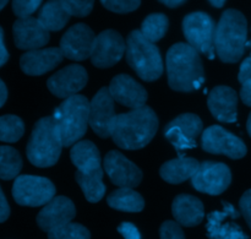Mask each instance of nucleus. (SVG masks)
Listing matches in <instances>:
<instances>
[{
	"instance_id": "5701e85b",
	"label": "nucleus",
	"mask_w": 251,
	"mask_h": 239,
	"mask_svg": "<svg viewBox=\"0 0 251 239\" xmlns=\"http://www.w3.org/2000/svg\"><path fill=\"white\" fill-rule=\"evenodd\" d=\"M176 222L185 227H194L202 222L205 217L203 204L196 196L180 194L173 200L172 205Z\"/></svg>"
},
{
	"instance_id": "9b49d317",
	"label": "nucleus",
	"mask_w": 251,
	"mask_h": 239,
	"mask_svg": "<svg viewBox=\"0 0 251 239\" xmlns=\"http://www.w3.org/2000/svg\"><path fill=\"white\" fill-rule=\"evenodd\" d=\"M232 182L229 167L221 162L205 161L191 178L194 189L208 195H220L228 189Z\"/></svg>"
},
{
	"instance_id": "2eb2a0df",
	"label": "nucleus",
	"mask_w": 251,
	"mask_h": 239,
	"mask_svg": "<svg viewBox=\"0 0 251 239\" xmlns=\"http://www.w3.org/2000/svg\"><path fill=\"white\" fill-rule=\"evenodd\" d=\"M115 117L114 100L108 87H102L90 102V127L98 136L107 139L112 136Z\"/></svg>"
},
{
	"instance_id": "6e6552de",
	"label": "nucleus",
	"mask_w": 251,
	"mask_h": 239,
	"mask_svg": "<svg viewBox=\"0 0 251 239\" xmlns=\"http://www.w3.org/2000/svg\"><path fill=\"white\" fill-rule=\"evenodd\" d=\"M12 196L21 206H46L55 198V186L48 178L24 174L15 179Z\"/></svg>"
},
{
	"instance_id": "09e8293b",
	"label": "nucleus",
	"mask_w": 251,
	"mask_h": 239,
	"mask_svg": "<svg viewBox=\"0 0 251 239\" xmlns=\"http://www.w3.org/2000/svg\"><path fill=\"white\" fill-rule=\"evenodd\" d=\"M249 46H251V41L248 42V43H247V47H249Z\"/></svg>"
},
{
	"instance_id": "f3484780",
	"label": "nucleus",
	"mask_w": 251,
	"mask_h": 239,
	"mask_svg": "<svg viewBox=\"0 0 251 239\" xmlns=\"http://www.w3.org/2000/svg\"><path fill=\"white\" fill-rule=\"evenodd\" d=\"M222 204V211H213L207 216V237L210 239H249L240 226L228 221V218H238L240 213L232 204L227 201H223Z\"/></svg>"
},
{
	"instance_id": "dca6fc26",
	"label": "nucleus",
	"mask_w": 251,
	"mask_h": 239,
	"mask_svg": "<svg viewBox=\"0 0 251 239\" xmlns=\"http://www.w3.org/2000/svg\"><path fill=\"white\" fill-rule=\"evenodd\" d=\"M87 80L86 69L78 64H71L50 76L47 81V86L54 96L66 100L77 95L87 85Z\"/></svg>"
},
{
	"instance_id": "4c0bfd02",
	"label": "nucleus",
	"mask_w": 251,
	"mask_h": 239,
	"mask_svg": "<svg viewBox=\"0 0 251 239\" xmlns=\"http://www.w3.org/2000/svg\"><path fill=\"white\" fill-rule=\"evenodd\" d=\"M118 232L124 237V239H141V235L136 226L130 222H123L118 227Z\"/></svg>"
},
{
	"instance_id": "c756f323",
	"label": "nucleus",
	"mask_w": 251,
	"mask_h": 239,
	"mask_svg": "<svg viewBox=\"0 0 251 239\" xmlns=\"http://www.w3.org/2000/svg\"><path fill=\"white\" fill-rule=\"evenodd\" d=\"M168 17L163 14H151L144 20L141 25L142 36L151 43H156L164 37L168 31Z\"/></svg>"
},
{
	"instance_id": "0eeeda50",
	"label": "nucleus",
	"mask_w": 251,
	"mask_h": 239,
	"mask_svg": "<svg viewBox=\"0 0 251 239\" xmlns=\"http://www.w3.org/2000/svg\"><path fill=\"white\" fill-rule=\"evenodd\" d=\"M183 32L189 46L199 54H206L208 59L215 58L216 26L212 17L206 12H191L183 20Z\"/></svg>"
},
{
	"instance_id": "bb28decb",
	"label": "nucleus",
	"mask_w": 251,
	"mask_h": 239,
	"mask_svg": "<svg viewBox=\"0 0 251 239\" xmlns=\"http://www.w3.org/2000/svg\"><path fill=\"white\" fill-rule=\"evenodd\" d=\"M70 20L63 1H48L43 5L38 15V21L47 31H60Z\"/></svg>"
},
{
	"instance_id": "20e7f679",
	"label": "nucleus",
	"mask_w": 251,
	"mask_h": 239,
	"mask_svg": "<svg viewBox=\"0 0 251 239\" xmlns=\"http://www.w3.org/2000/svg\"><path fill=\"white\" fill-rule=\"evenodd\" d=\"M63 147L60 130L54 118H41L34 124L27 144V159L39 168L51 167L58 162Z\"/></svg>"
},
{
	"instance_id": "72a5a7b5",
	"label": "nucleus",
	"mask_w": 251,
	"mask_h": 239,
	"mask_svg": "<svg viewBox=\"0 0 251 239\" xmlns=\"http://www.w3.org/2000/svg\"><path fill=\"white\" fill-rule=\"evenodd\" d=\"M41 4V0H15L12 1V11L19 19H26L31 17Z\"/></svg>"
},
{
	"instance_id": "58836bf2",
	"label": "nucleus",
	"mask_w": 251,
	"mask_h": 239,
	"mask_svg": "<svg viewBox=\"0 0 251 239\" xmlns=\"http://www.w3.org/2000/svg\"><path fill=\"white\" fill-rule=\"evenodd\" d=\"M238 80H239V82L242 83L251 80V56L245 59V60L242 63V65H240Z\"/></svg>"
},
{
	"instance_id": "4be33fe9",
	"label": "nucleus",
	"mask_w": 251,
	"mask_h": 239,
	"mask_svg": "<svg viewBox=\"0 0 251 239\" xmlns=\"http://www.w3.org/2000/svg\"><path fill=\"white\" fill-rule=\"evenodd\" d=\"M60 48H44L26 52L20 59V66L29 76H39L55 69L63 61Z\"/></svg>"
},
{
	"instance_id": "a211bd4d",
	"label": "nucleus",
	"mask_w": 251,
	"mask_h": 239,
	"mask_svg": "<svg viewBox=\"0 0 251 239\" xmlns=\"http://www.w3.org/2000/svg\"><path fill=\"white\" fill-rule=\"evenodd\" d=\"M108 90L114 102L131 108V110L139 109L146 106V90L126 74H120L113 78Z\"/></svg>"
},
{
	"instance_id": "f257e3e1",
	"label": "nucleus",
	"mask_w": 251,
	"mask_h": 239,
	"mask_svg": "<svg viewBox=\"0 0 251 239\" xmlns=\"http://www.w3.org/2000/svg\"><path fill=\"white\" fill-rule=\"evenodd\" d=\"M158 130V118L147 106L122 113L113 122V141L124 150H140L149 145Z\"/></svg>"
},
{
	"instance_id": "4468645a",
	"label": "nucleus",
	"mask_w": 251,
	"mask_h": 239,
	"mask_svg": "<svg viewBox=\"0 0 251 239\" xmlns=\"http://www.w3.org/2000/svg\"><path fill=\"white\" fill-rule=\"evenodd\" d=\"M96 36L85 24H76L61 37L60 51L64 58L82 61L91 58Z\"/></svg>"
},
{
	"instance_id": "79ce46f5",
	"label": "nucleus",
	"mask_w": 251,
	"mask_h": 239,
	"mask_svg": "<svg viewBox=\"0 0 251 239\" xmlns=\"http://www.w3.org/2000/svg\"><path fill=\"white\" fill-rule=\"evenodd\" d=\"M9 60V52L4 43V31L0 27V68Z\"/></svg>"
},
{
	"instance_id": "f8f14e48",
	"label": "nucleus",
	"mask_w": 251,
	"mask_h": 239,
	"mask_svg": "<svg viewBox=\"0 0 251 239\" xmlns=\"http://www.w3.org/2000/svg\"><path fill=\"white\" fill-rule=\"evenodd\" d=\"M125 52L126 43L122 34L114 29H105L96 37L91 61L96 68H110L120 61Z\"/></svg>"
},
{
	"instance_id": "c9c22d12",
	"label": "nucleus",
	"mask_w": 251,
	"mask_h": 239,
	"mask_svg": "<svg viewBox=\"0 0 251 239\" xmlns=\"http://www.w3.org/2000/svg\"><path fill=\"white\" fill-rule=\"evenodd\" d=\"M161 239H185L180 225L176 221H166L159 228Z\"/></svg>"
},
{
	"instance_id": "7ed1b4c3",
	"label": "nucleus",
	"mask_w": 251,
	"mask_h": 239,
	"mask_svg": "<svg viewBox=\"0 0 251 239\" xmlns=\"http://www.w3.org/2000/svg\"><path fill=\"white\" fill-rule=\"evenodd\" d=\"M248 21L244 15L228 9L221 16L215 32V49L223 63H238L247 47Z\"/></svg>"
},
{
	"instance_id": "412c9836",
	"label": "nucleus",
	"mask_w": 251,
	"mask_h": 239,
	"mask_svg": "<svg viewBox=\"0 0 251 239\" xmlns=\"http://www.w3.org/2000/svg\"><path fill=\"white\" fill-rule=\"evenodd\" d=\"M207 106L211 114L221 123H234L238 118V95L232 87L217 86L210 92Z\"/></svg>"
},
{
	"instance_id": "de8ad7c7",
	"label": "nucleus",
	"mask_w": 251,
	"mask_h": 239,
	"mask_svg": "<svg viewBox=\"0 0 251 239\" xmlns=\"http://www.w3.org/2000/svg\"><path fill=\"white\" fill-rule=\"evenodd\" d=\"M6 4H7L6 0H0V11H1V10L4 9L5 5H6Z\"/></svg>"
},
{
	"instance_id": "37998d69",
	"label": "nucleus",
	"mask_w": 251,
	"mask_h": 239,
	"mask_svg": "<svg viewBox=\"0 0 251 239\" xmlns=\"http://www.w3.org/2000/svg\"><path fill=\"white\" fill-rule=\"evenodd\" d=\"M7 100V88L5 86L4 81L0 79V108L4 106V103L6 102Z\"/></svg>"
},
{
	"instance_id": "ddd939ff",
	"label": "nucleus",
	"mask_w": 251,
	"mask_h": 239,
	"mask_svg": "<svg viewBox=\"0 0 251 239\" xmlns=\"http://www.w3.org/2000/svg\"><path fill=\"white\" fill-rule=\"evenodd\" d=\"M108 177L119 188L134 189L142 181V172L135 163L118 151H109L103 159Z\"/></svg>"
},
{
	"instance_id": "f03ea898",
	"label": "nucleus",
	"mask_w": 251,
	"mask_h": 239,
	"mask_svg": "<svg viewBox=\"0 0 251 239\" xmlns=\"http://www.w3.org/2000/svg\"><path fill=\"white\" fill-rule=\"evenodd\" d=\"M167 74L171 88L178 92H193L205 82L200 54L188 43H176L169 48Z\"/></svg>"
},
{
	"instance_id": "b1692460",
	"label": "nucleus",
	"mask_w": 251,
	"mask_h": 239,
	"mask_svg": "<svg viewBox=\"0 0 251 239\" xmlns=\"http://www.w3.org/2000/svg\"><path fill=\"white\" fill-rule=\"evenodd\" d=\"M70 159L74 166L81 173H90L102 168V159L100 151L92 141L83 140L73 146L70 151Z\"/></svg>"
},
{
	"instance_id": "473e14b6",
	"label": "nucleus",
	"mask_w": 251,
	"mask_h": 239,
	"mask_svg": "<svg viewBox=\"0 0 251 239\" xmlns=\"http://www.w3.org/2000/svg\"><path fill=\"white\" fill-rule=\"evenodd\" d=\"M63 4L70 16L85 17L93 9V1L91 0H63Z\"/></svg>"
},
{
	"instance_id": "a18cd8bd",
	"label": "nucleus",
	"mask_w": 251,
	"mask_h": 239,
	"mask_svg": "<svg viewBox=\"0 0 251 239\" xmlns=\"http://www.w3.org/2000/svg\"><path fill=\"white\" fill-rule=\"evenodd\" d=\"M210 4L212 5V6H215V7H217V9H220V7L225 6L226 1H225V0H211Z\"/></svg>"
},
{
	"instance_id": "9d476101",
	"label": "nucleus",
	"mask_w": 251,
	"mask_h": 239,
	"mask_svg": "<svg viewBox=\"0 0 251 239\" xmlns=\"http://www.w3.org/2000/svg\"><path fill=\"white\" fill-rule=\"evenodd\" d=\"M201 144L206 152L225 155L233 159H243L248 152L247 145L242 139L220 125H212L205 129L201 135Z\"/></svg>"
},
{
	"instance_id": "2f4dec72",
	"label": "nucleus",
	"mask_w": 251,
	"mask_h": 239,
	"mask_svg": "<svg viewBox=\"0 0 251 239\" xmlns=\"http://www.w3.org/2000/svg\"><path fill=\"white\" fill-rule=\"evenodd\" d=\"M49 239H91L90 231L80 223H68L65 226L50 231Z\"/></svg>"
},
{
	"instance_id": "e433bc0d",
	"label": "nucleus",
	"mask_w": 251,
	"mask_h": 239,
	"mask_svg": "<svg viewBox=\"0 0 251 239\" xmlns=\"http://www.w3.org/2000/svg\"><path fill=\"white\" fill-rule=\"evenodd\" d=\"M239 208L240 212L244 216L245 221H247V223L249 225L251 230V189H249V190L245 191V193L243 194V196L240 198L239 201Z\"/></svg>"
},
{
	"instance_id": "49530a36",
	"label": "nucleus",
	"mask_w": 251,
	"mask_h": 239,
	"mask_svg": "<svg viewBox=\"0 0 251 239\" xmlns=\"http://www.w3.org/2000/svg\"><path fill=\"white\" fill-rule=\"evenodd\" d=\"M247 129H248V133H249V135L251 136V113L249 114V118H248Z\"/></svg>"
},
{
	"instance_id": "39448f33",
	"label": "nucleus",
	"mask_w": 251,
	"mask_h": 239,
	"mask_svg": "<svg viewBox=\"0 0 251 239\" xmlns=\"http://www.w3.org/2000/svg\"><path fill=\"white\" fill-rule=\"evenodd\" d=\"M51 117L60 130L64 147L77 144L90 125V101L81 95L66 98Z\"/></svg>"
},
{
	"instance_id": "a878e982",
	"label": "nucleus",
	"mask_w": 251,
	"mask_h": 239,
	"mask_svg": "<svg viewBox=\"0 0 251 239\" xmlns=\"http://www.w3.org/2000/svg\"><path fill=\"white\" fill-rule=\"evenodd\" d=\"M108 205L112 209L124 212H140L145 208V200L137 191L130 188H119L109 194Z\"/></svg>"
},
{
	"instance_id": "423d86ee",
	"label": "nucleus",
	"mask_w": 251,
	"mask_h": 239,
	"mask_svg": "<svg viewBox=\"0 0 251 239\" xmlns=\"http://www.w3.org/2000/svg\"><path fill=\"white\" fill-rule=\"evenodd\" d=\"M126 61L144 81L152 82L163 74V60L156 44L147 41L140 29H135L126 39Z\"/></svg>"
},
{
	"instance_id": "f704fd0d",
	"label": "nucleus",
	"mask_w": 251,
	"mask_h": 239,
	"mask_svg": "<svg viewBox=\"0 0 251 239\" xmlns=\"http://www.w3.org/2000/svg\"><path fill=\"white\" fill-rule=\"evenodd\" d=\"M141 2L136 0H103L102 5L107 10H110L117 14H127L135 11Z\"/></svg>"
},
{
	"instance_id": "aec40b11",
	"label": "nucleus",
	"mask_w": 251,
	"mask_h": 239,
	"mask_svg": "<svg viewBox=\"0 0 251 239\" xmlns=\"http://www.w3.org/2000/svg\"><path fill=\"white\" fill-rule=\"evenodd\" d=\"M15 44L19 49L24 51H36L48 44L49 31L34 17L17 19L12 26Z\"/></svg>"
},
{
	"instance_id": "c03bdc74",
	"label": "nucleus",
	"mask_w": 251,
	"mask_h": 239,
	"mask_svg": "<svg viewBox=\"0 0 251 239\" xmlns=\"http://www.w3.org/2000/svg\"><path fill=\"white\" fill-rule=\"evenodd\" d=\"M161 2L168 7H178L180 6V5H183L185 1H184V0H163V1Z\"/></svg>"
},
{
	"instance_id": "c85d7f7f",
	"label": "nucleus",
	"mask_w": 251,
	"mask_h": 239,
	"mask_svg": "<svg viewBox=\"0 0 251 239\" xmlns=\"http://www.w3.org/2000/svg\"><path fill=\"white\" fill-rule=\"evenodd\" d=\"M22 169L21 155L11 146H0V179L17 178Z\"/></svg>"
},
{
	"instance_id": "cd10ccee",
	"label": "nucleus",
	"mask_w": 251,
	"mask_h": 239,
	"mask_svg": "<svg viewBox=\"0 0 251 239\" xmlns=\"http://www.w3.org/2000/svg\"><path fill=\"white\" fill-rule=\"evenodd\" d=\"M75 178L80 188L82 189L86 200L92 204L102 200L105 194L102 168L90 172V173H81V172L76 171Z\"/></svg>"
},
{
	"instance_id": "1a4fd4ad",
	"label": "nucleus",
	"mask_w": 251,
	"mask_h": 239,
	"mask_svg": "<svg viewBox=\"0 0 251 239\" xmlns=\"http://www.w3.org/2000/svg\"><path fill=\"white\" fill-rule=\"evenodd\" d=\"M202 122L193 113H185L172 120L164 129V136L171 141L179 155V159H184V154L188 150L198 146L196 137L202 134Z\"/></svg>"
},
{
	"instance_id": "ea45409f",
	"label": "nucleus",
	"mask_w": 251,
	"mask_h": 239,
	"mask_svg": "<svg viewBox=\"0 0 251 239\" xmlns=\"http://www.w3.org/2000/svg\"><path fill=\"white\" fill-rule=\"evenodd\" d=\"M10 216V206L4 195L1 186H0V223L5 222Z\"/></svg>"
},
{
	"instance_id": "7c9ffc66",
	"label": "nucleus",
	"mask_w": 251,
	"mask_h": 239,
	"mask_svg": "<svg viewBox=\"0 0 251 239\" xmlns=\"http://www.w3.org/2000/svg\"><path fill=\"white\" fill-rule=\"evenodd\" d=\"M25 133V124L17 115L6 114L0 117V141L12 142L19 141Z\"/></svg>"
},
{
	"instance_id": "6ab92c4d",
	"label": "nucleus",
	"mask_w": 251,
	"mask_h": 239,
	"mask_svg": "<svg viewBox=\"0 0 251 239\" xmlns=\"http://www.w3.org/2000/svg\"><path fill=\"white\" fill-rule=\"evenodd\" d=\"M75 215V205L70 199L66 196H55L39 211L37 223L41 230L49 233L50 231L70 223Z\"/></svg>"
},
{
	"instance_id": "393cba45",
	"label": "nucleus",
	"mask_w": 251,
	"mask_h": 239,
	"mask_svg": "<svg viewBox=\"0 0 251 239\" xmlns=\"http://www.w3.org/2000/svg\"><path fill=\"white\" fill-rule=\"evenodd\" d=\"M200 167V162L191 157L176 159L162 164L159 169L162 179L169 184H180L191 179Z\"/></svg>"
},
{
	"instance_id": "a19ab883",
	"label": "nucleus",
	"mask_w": 251,
	"mask_h": 239,
	"mask_svg": "<svg viewBox=\"0 0 251 239\" xmlns=\"http://www.w3.org/2000/svg\"><path fill=\"white\" fill-rule=\"evenodd\" d=\"M240 98L245 105L251 107V80L243 83L242 90H240Z\"/></svg>"
}]
</instances>
